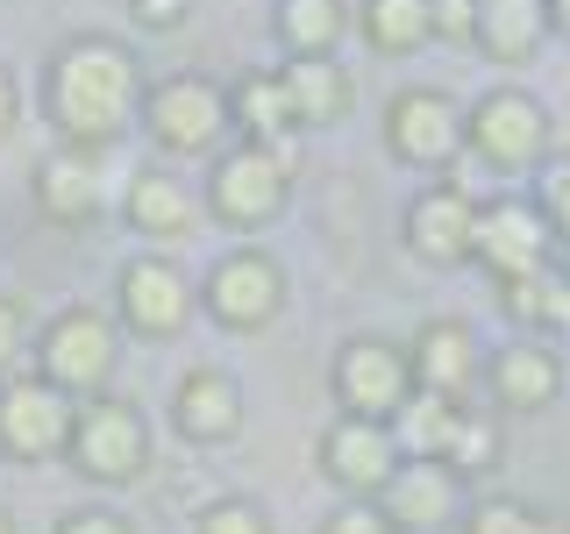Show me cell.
Instances as JSON below:
<instances>
[{
    "label": "cell",
    "mask_w": 570,
    "mask_h": 534,
    "mask_svg": "<svg viewBox=\"0 0 570 534\" xmlns=\"http://www.w3.org/2000/svg\"><path fill=\"white\" fill-rule=\"evenodd\" d=\"M142 58L121 36H65L43 58V115L58 142L71 150H107L115 136H129V121L142 115Z\"/></svg>",
    "instance_id": "1"
},
{
    "label": "cell",
    "mask_w": 570,
    "mask_h": 534,
    "mask_svg": "<svg viewBox=\"0 0 570 534\" xmlns=\"http://www.w3.org/2000/svg\"><path fill=\"white\" fill-rule=\"evenodd\" d=\"M142 136H150L157 157H222L228 150V86H214L207 71H171L142 93Z\"/></svg>",
    "instance_id": "2"
},
{
    "label": "cell",
    "mask_w": 570,
    "mask_h": 534,
    "mask_svg": "<svg viewBox=\"0 0 570 534\" xmlns=\"http://www.w3.org/2000/svg\"><path fill=\"white\" fill-rule=\"evenodd\" d=\"M36 378L58 385L65 399H100L115 385V364H121V328L107 320L100 307H65L36 328V349H29Z\"/></svg>",
    "instance_id": "3"
},
{
    "label": "cell",
    "mask_w": 570,
    "mask_h": 534,
    "mask_svg": "<svg viewBox=\"0 0 570 534\" xmlns=\"http://www.w3.org/2000/svg\"><path fill=\"white\" fill-rule=\"evenodd\" d=\"M285 200H293V171H285V157L264 150V142H228V150L207 165V178H200L207 221L236 228V236L272 228L285 214Z\"/></svg>",
    "instance_id": "4"
},
{
    "label": "cell",
    "mask_w": 570,
    "mask_h": 534,
    "mask_svg": "<svg viewBox=\"0 0 570 534\" xmlns=\"http://www.w3.org/2000/svg\"><path fill=\"white\" fill-rule=\"evenodd\" d=\"M65 456H71V471H79L86 485H136V477H150L157 442H150V421H142L129 399L100 392V399L79 406Z\"/></svg>",
    "instance_id": "5"
},
{
    "label": "cell",
    "mask_w": 570,
    "mask_h": 534,
    "mask_svg": "<svg viewBox=\"0 0 570 534\" xmlns=\"http://www.w3.org/2000/svg\"><path fill=\"white\" fill-rule=\"evenodd\" d=\"M385 157L406 171H450L463 150H471V129H463V100L442 93V86H400L385 100Z\"/></svg>",
    "instance_id": "6"
},
{
    "label": "cell",
    "mask_w": 570,
    "mask_h": 534,
    "mask_svg": "<svg viewBox=\"0 0 570 534\" xmlns=\"http://www.w3.org/2000/svg\"><path fill=\"white\" fill-rule=\"evenodd\" d=\"M200 314L214 320L222 335H257L285 314V271L272 249L243 243V249H222L200 278Z\"/></svg>",
    "instance_id": "7"
},
{
    "label": "cell",
    "mask_w": 570,
    "mask_h": 534,
    "mask_svg": "<svg viewBox=\"0 0 570 534\" xmlns=\"http://www.w3.org/2000/svg\"><path fill=\"white\" fill-rule=\"evenodd\" d=\"M463 129H471V150L492 171H534V165H549L557 121H549V107L528 86H492V93H478L463 107Z\"/></svg>",
    "instance_id": "8"
},
{
    "label": "cell",
    "mask_w": 570,
    "mask_h": 534,
    "mask_svg": "<svg viewBox=\"0 0 570 534\" xmlns=\"http://www.w3.org/2000/svg\"><path fill=\"white\" fill-rule=\"evenodd\" d=\"M328 392L356 421H392L414 399V356H406V343H385V335H350L328 364Z\"/></svg>",
    "instance_id": "9"
},
{
    "label": "cell",
    "mask_w": 570,
    "mask_h": 534,
    "mask_svg": "<svg viewBox=\"0 0 570 534\" xmlns=\"http://www.w3.org/2000/svg\"><path fill=\"white\" fill-rule=\"evenodd\" d=\"M471 264L492 285L549 271L557 264V236H549L542 207L521 200V192H499V200H478V236H471Z\"/></svg>",
    "instance_id": "10"
},
{
    "label": "cell",
    "mask_w": 570,
    "mask_h": 534,
    "mask_svg": "<svg viewBox=\"0 0 570 534\" xmlns=\"http://www.w3.org/2000/svg\"><path fill=\"white\" fill-rule=\"evenodd\" d=\"M71 421H79V399H65L36 370L0 378V456L8 463H58L71 449Z\"/></svg>",
    "instance_id": "11"
},
{
    "label": "cell",
    "mask_w": 570,
    "mask_h": 534,
    "mask_svg": "<svg viewBox=\"0 0 570 534\" xmlns=\"http://www.w3.org/2000/svg\"><path fill=\"white\" fill-rule=\"evenodd\" d=\"M115 314H121L129 335H142V343H171V335L200 314V285L178 271L171 257L150 249V257H129L115 271Z\"/></svg>",
    "instance_id": "12"
},
{
    "label": "cell",
    "mask_w": 570,
    "mask_h": 534,
    "mask_svg": "<svg viewBox=\"0 0 570 534\" xmlns=\"http://www.w3.org/2000/svg\"><path fill=\"white\" fill-rule=\"evenodd\" d=\"M314 463L343 498H379L400 471V442H392V421H356V414H335L314 442Z\"/></svg>",
    "instance_id": "13"
},
{
    "label": "cell",
    "mask_w": 570,
    "mask_h": 534,
    "mask_svg": "<svg viewBox=\"0 0 570 534\" xmlns=\"http://www.w3.org/2000/svg\"><path fill=\"white\" fill-rule=\"evenodd\" d=\"M471 236H478V200L456 186V178H435L421 186L400 214V243L414 249L421 264L450 271V264H471Z\"/></svg>",
    "instance_id": "14"
},
{
    "label": "cell",
    "mask_w": 570,
    "mask_h": 534,
    "mask_svg": "<svg viewBox=\"0 0 570 534\" xmlns=\"http://www.w3.org/2000/svg\"><path fill=\"white\" fill-rule=\"evenodd\" d=\"M29 200H36V214H43L50 228L86 236V228L100 221V200H107V186H100V150H71V142L43 150V157H36V171H29Z\"/></svg>",
    "instance_id": "15"
},
{
    "label": "cell",
    "mask_w": 570,
    "mask_h": 534,
    "mask_svg": "<svg viewBox=\"0 0 570 534\" xmlns=\"http://www.w3.org/2000/svg\"><path fill=\"white\" fill-rule=\"evenodd\" d=\"M485 392L499 414H549L563 399V356L549 349V335H513L485 356Z\"/></svg>",
    "instance_id": "16"
},
{
    "label": "cell",
    "mask_w": 570,
    "mask_h": 534,
    "mask_svg": "<svg viewBox=\"0 0 570 534\" xmlns=\"http://www.w3.org/2000/svg\"><path fill=\"white\" fill-rule=\"evenodd\" d=\"M243 421H249L243 385L228 378L222 364L178 370V385H171V427H178V442H193V449H222V442L243 435Z\"/></svg>",
    "instance_id": "17"
},
{
    "label": "cell",
    "mask_w": 570,
    "mask_h": 534,
    "mask_svg": "<svg viewBox=\"0 0 570 534\" xmlns=\"http://www.w3.org/2000/svg\"><path fill=\"white\" fill-rule=\"evenodd\" d=\"M406 356H414V385L442 392V399H456V406L485 385V343H478L471 320H456V314L421 320L414 343H406Z\"/></svg>",
    "instance_id": "18"
},
{
    "label": "cell",
    "mask_w": 570,
    "mask_h": 534,
    "mask_svg": "<svg viewBox=\"0 0 570 534\" xmlns=\"http://www.w3.org/2000/svg\"><path fill=\"white\" fill-rule=\"evenodd\" d=\"M385 521L400 534H442V527H463V477L450 463H400L392 485L379 492Z\"/></svg>",
    "instance_id": "19"
},
{
    "label": "cell",
    "mask_w": 570,
    "mask_h": 534,
    "mask_svg": "<svg viewBox=\"0 0 570 534\" xmlns=\"http://www.w3.org/2000/svg\"><path fill=\"white\" fill-rule=\"evenodd\" d=\"M121 214H129V228H136V236H150V243H178V236H193V228L207 221L200 192H193L178 171H165V165H142V171H129Z\"/></svg>",
    "instance_id": "20"
},
{
    "label": "cell",
    "mask_w": 570,
    "mask_h": 534,
    "mask_svg": "<svg viewBox=\"0 0 570 534\" xmlns=\"http://www.w3.org/2000/svg\"><path fill=\"white\" fill-rule=\"evenodd\" d=\"M278 86H285V100H293L299 129H335V121L350 115V100H356V79L335 58H285Z\"/></svg>",
    "instance_id": "21"
},
{
    "label": "cell",
    "mask_w": 570,
    "mask_h": 534,
    "mask_svg": "<svg viewBox=\"0 0 570 534\" xmlns=\"http://www.w3.org/2000/svg\"><path fill=\"white\" fill-rule=\"evenodd\" d=\"M549 0H478V36L471 43L499 65H528L549 43Z\"/></svg>",
    "instance_id": "22"
},
{
    "label": "cell",
    "mask_w": 570,
    "mask_h": 534,
    "mask_svg": "<svg viewBox=\"0 0 570 534\" xmlns=\"http://www.w3.org/2000/svg\"><path fill=\"white\" fill-rule=\"evenodd\" d=\"M228 115H236V136L243 142H264V150H285V136H299L278 71H243V79L228 86Z\"/></svg>",
    "instance_id": "23"
},
{
    "label": "cell",
    "mask_w": 570,
    "mask_h": 534,
    "mask_svg": "<svg viewBox=\"0 0 570 534\" xmlns=\"http://www.w3.org/2000/svg\"><path fill=\"white\" fill-rule=\"evenodd\" d=\"M356 29L379 58H414L435 43V0H356Z\"/></svg>",
    "instance_id": "24"
},
{
    "label": "cell",
    "mask_w": 570,
    "mask_h": 534,
    "mask_svg": "<svg viewBox=\"0 0 570 534\" xmlns=\"http://www.w3.org/2000/svg\"><path fill=\"white\" fill-rule=\"evenodd\" d=\"M350 29V0H278L272 8V36L285 58H335Z\"/></svg>",
    "instance_id": "25"
},
{
    "label": "cell",
    "mask_w": 570,
    "mask_h": 534,
    "mask_svg": "<svg viewBox=\"0 0 570 534\" xmlns=\"http://www.w3.org/2000/svg\"><path fill=\"white\" fill-rule=\"evenodd\" d=\"M450 427H456V399L414 385V399L392 414V442H400L406 463H442V449H450Z\"/></svg>",
    "instance_id": "26"
},
{
    "label": "cell",
    "mask_w": 570,
    "mask_h": 534,
    "mask_svg": "<svg viewBox=\"0 0 570 534\" xmlns=\"http://www.w3.org/2000/svg\"><path fill=\"white\" fill-rule=\"evenodd\" d=\"M442 463H450L463 485H471V477H492L499 463H507V427H499V414H485V406H456V427H450Z\"/></svg>",
    "instance_id": "27"
},
{
    "label": "cell",
    "mask_w": 570,
    "mask_h": 534,
    "mask_svg": "<svg viewBox=\"0 0 570 534\" xmlns=\"http://www.w3.org/2000/svg\"><path fill=\"white\" fill-rule=\"evenodd\" d=\"M463 534H563V527H557V513L492 492V498H471V506H463Z\"/></svg>",
    "instance_id": "28"
},
{
    "label": "cell",
    "mask_w": 570,
    "mask_h": 534,
    "mask_svg": "<svg viewBox=\"0 0 570 534\" xmlns=\"http://www.w3.org/2000/svg\"><path fill=\"white\" fill-rule=\"evenodd\" d=\"M193 534H278V527H272V506H264V498L228 492V498H207V506L193 513Z\"/></svg>",
    "instance_id": "29"
},
{
    "label": "cell",
    "mask_w": 570,
    "mask_h": 534,
    "mask_svg": "<svg viewBox=\"0 0 570 534\" xmlns=\"http://www.w3.org/2000/svg\"><path fill=\"white\" fill-rule=\"evenodd\" d=\"M534 207H542V221H549V236H557V249H570V157H557V165H542Z\"/></svg>",
    "instance_id": "30"
},
{
    "label": "cell",
    "mask_w": 570,
    "mask_h": 534,
    "mask_svg": "<svg viewBox=\"0 0 570 534\" xmlns=\"http://www.w3.org/2000/svg\"><path fill=\"white\" fill-rule=\"evenodd\" d=\"M36 349V320L14 293H0V378H14V364Z\"/></svg>",
    "instance_id": "31"
},
{
    "label": "cell",
    "mask_w": 570,
    "mask_h": 534,
    "mask_svg": "<svg viewBox=\"0 0 570 534\" xmlns=\"http://www.w3.org/2000/svg\"><path fill=\"white\" fill-rule=\"evenodd\" d=\"M321 534H400V527L385 521L379 498H343V506H335L328 521H321Z\"/></svg>",
    "instance_id": "32"
},
{
    "label": "cell",
    "mask_w": 570,
    "mask_h": 534,
    "mask_svg": "<svg viewBox=\"0 0 570 534\" xmlns=\"http://www.w3.org/2000/svg\"><path fill=\"white\" fill-rule=\"evenodd\" d=\"M50 534H136V527H129V513H115V506H71V513H58Z\"/></svg>",
    "instance_id": "33"
},
{
    "label": "cell",
    "mask_w": 570,
    "mask_h": 534,
    "mask_svg": "<svg viewBox=\"0 0 570 534\" xmlns=\"http://www.w3.org/2000/svg\"><path fill=\"white\" fill-rule=\"evenodd\" d=\"M435 36L442 43H471L478 36V0H435Z\"/></svg>",
    "instance_id": "34"
},
{
    "label": "cell",
    "mask_w": 570,
    "mask_h": 534,
    "mask_svg": "<svg viewBox=\"0 0 570 534\" xmlns=\"http://www.w3.org/2000/svg\"><path fill=\"white\" fill-rule=\"evenodd\" d=\"M129 14H136L142 29H178L193 14V0H129Z\"/></svg>",
    "instance_id": "35"
},
{
    "label": "cell",
    "mask_w": 570,
    "mask_h": 534,
    "mask_svg": "<svg viewBox=\"0 0 570 534\" xmlns=\"http://www.w3.org/2000/svg\"><path fill=\"white\" fill-rule=\"evenodd\" d=\"M14 121H22V86H14V71L0 65V142H8Z\"/></svg>",
    "instance_id": "36"
},
{
    "label": "cell",
    "mask_w": 570,
    "mask_h": 534,
    "mask_svg": "<svg viewBox=\"0 0 570 534\" xmlns=\"http://www.w3.org/2000/svg\"><path fill=\"white\" fill-rule=\"evenodd\" d=\"M549 29H557L563 43H570V0H549Z\"/></svg>",
    "instance_id": "37"
},
{
    "label": "cell",
    "mask_w": 570,
    "mask_h": 534,
    "mask_svg": "<svg viewBox=\"0 0 570 534\" xmlns=\"http://www.w3.org/2000/svg\"><path fill=\"white\" fill-rule=\"evenodd\" d=\"M0 534H14V513L8 506H0Z\"/></svg>",
    "instance_id": "38"
},
{
    "label": "cell",
    "mask_w": 570,
    "mask_h": 534,
    "mask_svg": "<svg viewBox=\"0 0 570 534\" xmlns=\"http://www.w3.org/2000/svg\"><path fill=\"white\" fill-rule=\"evenodd\" d=\"M563 271H570V264H563Z\"/></svg>",
    "instance_id": "39"
}]
</instances>
